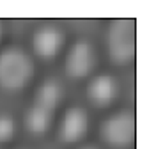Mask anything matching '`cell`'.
Masks as SVG:
<instances>
[{"label": "cell", "instance_id": "11", "mask_svg": "<svg viewBox=\"0 0 156 149\" xmlns=\"http://www.w3.org/2000/svg\"><path fill=\"white\" fill-rule=\"evenodd\" d=\"M2 34H4V29H2V23H0V39H2Z\"/></svg>", "mask_w": 156, "mask_h": 149}, {"label": "cell", "instance_id": "1", "mask_svg": "<svg viewBox=\"0 0 156 149\" xmlns=\"http://www.w3.org/2000/svg\"><path fill=\"white\" fill-rule=\"evenodd\" d=\"M34 76V62L18 48L4 50L0 53V87L4 90L23 89Z\"/></svg>", "mask_w": 156, "mask_h": 149}, {"label": "cell", "instance_id": "10", "mask_svg": "<svg viewBox=\"0 0 156 149\" xmlns=\"http://www.w3.org/2000/svg\"><path fill=\"white\" fill-rule=\"evenodd\" d=\"M14 135V121L9 115H0V144L9 142Z\"/></svg>", "mask_w": 156, "mask_h": 149}, {"label": "cell", "instance_id": "7", "mask_svg": "<svg viewBox=\"0 0 156 149\" xmlns=\"http://www.w3.org/2000/svg\"><path fill=\"white\" fill-rule=\"evenodd\" d=\"M117 96V83L108 75H99L87 85V98L96 107H107Z\"/></svg>", "mask_w": 156, "mask_h": 149}, {"label": "cell", "instance_id": "4", "mask_svg": "<svg viewBox=\"0 0 156 149\" xmlns=\"http://www.w3.org/2000/svg\"><path fill=\"white\" fill-rule=\"evenodd\" d=\"M94 64H96V55L92 44L87 41H76L66 55L64 71L69 78L80 80L90 75V71L94 69Z\"/></svg>", "mask_w": 156, "mask_h": 149}, {"label": "cell", "instance_id": "3", "mask_svg": "<svg viewBox=\"0 0 156 149\" xmlns=\"http://www.w3.org/2000/svg\"><path fill=\"white\" fill-rule=\"evenodd\" d=\"M135 115L131 112H117L101 124V139L110 147L126 149L135 140Z\"/></svg>", "mask_w": 156, "mask_h": 149}, {"label": "cell", "instance_id": "6", "mask_svg": "<svg viewBox=\"0 0 156 149\" xmlns=\"http://www.w3.org/2000/svg\"><path fill=\"white\" fill-rule=\"evenodd\" d=\"M89 128V117L87 112L80 107H71L66 110L62 122H60V140L66 144H75L80 139H83V135L87 133Z\"/></svg>", "mask_w": 156, "mask_h": 149}, {"label": "cell", "instance_id": "5", "mask_svg": "<svg viewBox=\"0 0 156 149\" xmlns=\"http://www.w3.org/2000/svg\"><path fill=\"white\" fill-rule=\"evenodd\" d=\"M64 46V34L53 27V25H46L34 34L32 39V48L36 51V55L41 59H53L57 57L58 51Z\"/></svg>", "mask_w": 156, "mask_h": 149}, {"label": "cell", "instance_id": "12", "mask_svg": "<svg viewBox=\"0 0 156 149\" xmlns=\"http://www.w3.org/2000/svg\"><path fill=\"white\" fill-rule=\"evenodd\" d=\"M82 149H94V147H82Z\"/></svg>", "mask_w": 156, "mask_h": 149}, {"label": "cell", "instance_id": "8", "mask_svg": "<svg viewBox=\"0 0 156 149\" xmlns=\"http://www.w3.org/2000/svg\"><path fill=\"white\" fill-rule=\"evenodd\" d=\"M60 98H62V89H60L58 82H55V80H46L36 90L34 107H39V108L46 110V112H53L58 107Z\"/></svg>", "mask_w": 156, "mask_h": 149}, {"label": "cell", "instance_id": "9", "mask_svg": "<svg viewBox=\"0 0 156 149\" xmlns=\"http://www.w3.org/2000/svg\"><path fill=\"white\" fill-rule=\"evenodd\" d=\"M51 124V112L39 108V107H30L27 115H25V126L30 133L34 135H43L46 133Z\"/></svg>", "mask_w": 156, "mask_h": 149}, {"label": "cell", "instance_id": "2", "mask_svg": "<svg viewBox=\"0 0 156 149\" xmlns=\"http://www.w3.org/2000/svg\"><path fill=\"white\" fill-rule=\"evenodd\" d=\"M108 53L114 64L124 66L131 62L136 53V25L135 20L119 18L114 20L107 34Z\"/></svg>", "mask_w": 156, "mask_h": 149}]
</instances>
